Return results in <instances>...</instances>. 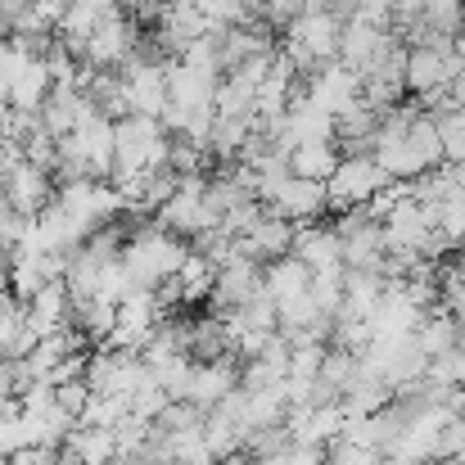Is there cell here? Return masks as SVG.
I'll return each mask as SVG.
<instances>
[{
	"instance_id": "484cf974",
	"label": "cell",
	"mask_w": 465,
	"mask_h": 465,
	"mask_svg": "<svg viewBox=\"0 0 465 465\" xmlns=\"http://www.w3.org/2000/svg\"><path fill=\"white\" fill-rule=\"evenodd\" d=\"M434 123H439V136H443V163H452V167H465V109H443V114H434Z\"/></svg>"
},
{
	"instance_id": "2e32d148",
	"label": "cell",
	"mask_w": 465,
	"mask_h": 465,
	"mask_svg": "<svg viewBox=\"0 0 465 465\" xmlns=\"http://www.w3.org/2000/svg\"><path fill=\"white\" fill-rule=\"evenodd\" d=\"M290 258H299L312 276H321V272H343V240H339L334 226H312L308 222V226H299Z\"/></svg>"
},
{
	"instance_id": "836d02e7",
	"label": "cell",
	"mask_w": 465,
	"mask_h": 465,
	"mask_svg": "<svg viewBox=\"0 0 465 465\" xmlns=\"http://www.w3.org/2000/svg\"><path fill=\"white\" fill-rule=\"evenodd\" d=\"M5 294H14V290H9V262H0V299H5Z\"/></svg>"
},
{
	"instance_id": "9a60e30c",
	"label": "cell",
	"mask_w": 465,
	"mask_h": 465,
	"mask_svg": "<svg viewBox=\"0 0 465 465\" xmlns=\"http://www.w3.org/2000/svg\"><path fill=\"white\" fill-rule=\"evenodd\" d=\"M240 389V357H217V361H194V380H190V398L199 411L222 407L231 393Z\"/></svg>"
},
{
	"instance_id": "4fadbf2b",
	"label": "cell",
	"mask_w": 465,
	"mask_h": 465,
	"mask_svg": "<svg viewBox=\"0 0 465 465\" xmlns=\"http://www.w3.org/2000/svg\"><path fill=\"white\" fill-rule=\"evenodd\" d=\"M321 141H334V118L321 114L308 95L299 91V100L290 104V114H285V123H281V132H276V150H281V154H294V150L321 145Z\"/></svg>"
},
{
	"instance_id": "4316f807",
	"label": "cell",
	"mask_w": 465,
	"mask_h": 465,
	"mask_svg": "<svg viewBox=\"0 0 465 465\" xmlns=\"http://www.w3.org/2000/svg\"><path fill=\"white\" fill-rule=\"evenodd\" d=\"M127 416H132V402H127V398L95 393V398H91V407H86V416H82L77 425H91V430H118Z\"/></svg>"
},
{
	"instance_id": "e0dca14e",
	"label": "cell",
	"mask_w": 465,
	"mask_h": 465,
	"mask_svg": "<svg viewBox=\"0 0 465 465\" xmlns=\"http://www.w3.org/2000/svg\"><path fill=\"white\" fill-rule=\"evenodd\" d=\"M384 290H389L384 272H348L343 276V312H339L334 325H371Z\"/></svg>"
},
{
	"instance_id": "6da1fadb",
	"label": "cell",
	"mask_w": 465,
	"mask_h": 465,
	"mask_svg": "<svg viewBox=\"0 0 465 465\" xmlns=\"http://www.w3.org/2000/svg\"><path fill=\"white\" fill-rule=\"evenodd\" d=\"M190 253H194V249H185L181 235L163 231L154 222V226H141V231L127 235V244H123V267H127V276H132V290H158L163 281H172V276L185 267Z\"/></svg>"
},
{
	"instance_id": "44dd1931",
	"label": "cell",
	"mask_w": 465,
	"mask_h": 465,
	"mask_svg": "<svg viewBox=\"0 0 465 465\" xmlns=\"http://www.w3.org/2000/svg\"><path fill=\"white\" fill-rule=\"evenodd\" d=\"M461 325L448 316L443 308H434L425 321H420V330H416V343H420V352L434 361V357H448V352H457L461 348Z\"/></svg>"
},
{
	"instance_id": "74e56055",
	"label": "cell",
	"mask_w": 465,
	"mask_h": 465,
	"mask_svg": "<svg viewBox=\"0 0 465 465\" xmlns=\"http://www.w3.org/2000/svg\"><path fill=\"white\" fill-rule=\"evenodd\" d=\"M5 213H14V208H9V199H5V190H0V217H5Z\"/></svg>"
},
{
	"instance_id": "d590c367",
	"label": "cell",
	"mask_w": 465,
	"mask_h": 465,
	"mask_svg": "<svg viewBox=\"0 0 465 465\" xmlns=\"http://www.w3.org/2000/svg\"><path fill=\"white\" fill-rule=\"evenodd\" d=\"M118 465H167V461H158V457H132V461H118Z\"/></svg>"
},
{
	"instance_id": "4dcf8cb0",
	"label": "cell",
	"mask_w": 465,
	"mask_h": 465,
	"mask_svg": "<svg viewBox=\"0 0 465 465\" xmlns=\"http://www.w3.org/2000/svg\"><path fill=\"white\" fill-rule=\"evenodd\" d=\"M308 5L303 0H258V14H262V27L272 23V27H285L290 32V23L303 14Z\"/></svg>"
},
{
	"instance_id": "7a4b0ae2",
	"label": "cell",
	"mask_w": 465,
	"mask_h": 465,
	"mask_svg": "<svg viewBox=\"0 0 465 465\" xmlns=\"http://www.w3.org/2000/svg\"><path fill=\"white\" fill-rule=\"evenodd\" d=\"M114 145H118V167L114 181L145 176L172 163V132L158 118H118L114 123Z\"/></svg>"
},
{
	"instance_id": "d6986e66",
	"label": "cell",
	"mask_w": 465,
	"mask_h": 465,
	"mask_svg": "<svg viewBox=\"0 0 465 465\" xmlns=\"http://www.w3.org/2000/svg\"><path fill=\"white\" fill-rule=\"evenodd\" d=\"M64 452L82 465H118V439L114 430H91V425H77L68 439H64Z\"/></svg>"
},
{
	"instance_id": "f546056e",
	"label": "cell",
	"mask_w": 465,
	"mask_h": 465,
	"mask_svg": "<svg viewBox=\"0 0 465 465\" xmlns=\"http://www.w3.org/2000/svg\"><path fill=\"white\" fill-rule=\"evenodd\" d=\"M253 465H325V448H303V443H290L272 457H258Z\"/></svg>"
},
{
	"instance_id": "ab89813d",
	"label": "cell",
	"mask_w": 465,
	"mask_h": 465,
	"mask_svg": "<svg viewBox=\"0 0 465 465\" xmlns=\"http://www.w3.org/2000/svg\"><path fill=\"white\" fill-rule=\"evenodd\" d=\"M430 465H448V461H430Z\"/></svg>"
},
{
	"instance_id": "ba28073f",
	"label": "cell",
	"mask_w": 465,
	"mask_h": 465,
	"mask_svg": "<svg viewBox=\"0 0 465 465\" xmlns=\"http://www.w3.org/2000/svg\"><path fill=\"white\" fill-rule=\"evenodd\" d=\"M303 95H308L321 114L343 118L352 104H361V77H357L348 64H339V59H334V64H321V68L312 73L308 86H303Z\"/></svg>"
},
{
	"instance_id": "8992f818",
	"label": "cell",
	"mask_w": 465,
	"mask_h": 465,
	"mask_svg": "<svg viewBox=\"0 0 465 465\" xmlns=\"http://www.w3.org/2000/svg\"><path fill=\"white\" fill-rule=\"evenodd\" d=\"M393 45H402V41L393 36V27H380V23H371V18L348 14V23H343V45H339V64H348L357 77H371Z\"/></svg>"
},
{
	"instance_id": "5b68a950",
	"label": "cell",
	"mask_w": 465,
	"mask_h": 465,
	"mask_svg": "<svg viewBox=\"0 0 465 465\" xmlns=\"http://www.w3.org/2000/svg\"><path fill=\"white\" fill-rule=\"evenodd\" d=\"M132 59H136V27H132V18L123 9H114L91 32V41L82 45V64L95 68V73H123Z\"/></svg>"
},
{
	"instance_id": "30bf717a",
	"label": "cell",
	"mask_w": 465,
	"mask_h": 465,
	"mask_svg": "<svg viewBox=\"0 0 465 465\" xmlns=\"http://www.w3.org/2000/svg\"><path fill=\"white\" fill-rule=\"evenodd\" d=\"M0 190H5V199H9V208H14L18 217H41V213L54 203V194H59L54 176H50L45 167L27 163V158L0 181Z\"/></svg>"
},
{
	"instance_id": "1f68e13d",
	"label": "cell",
	"mask_w": 465,
	"mask_h": 465,
	"mask_svg": "<svg viewBox=\"0 0 465 465\" xmlns=\"http://www.w3.org/2000/svg\"><path fill=\"white\" fill-rule=\"evenodd\" d=\"M384 461V452H371V448H357V443H334L330 452H325V465H380Z\"/></svg>"
},
{
	"instance_id": "e575fe53",
	"label": "cell",
	"mask_w": 465,
	"mask_h": 465,
	"mask_svg": "<svg viewBox=\"0 0 465 465\" xmlns=\"http://www.w3.org/2000/svg\"><path fill=\"white\" fill-rule=\"evenodd\" d=\"M303 5H308V9H339V0H303ZM339 14H343V9H339Z\"/></svg>"
},
{
	"instance_id": "d6a6232c",
	"label": "cell",
	"mask_w": 465,
	"mask_h": 465,
	"mask_svg": "<svg viewBox=\"0 0 465 465\" xmlns=\"http://www.w3.org/2000/svg\"><path fill=\"white\" fill-rule=\"evenodd\" d=\"M9 123H14V109L0 104V145H9Z\"/></svg>"
},
{
	"instance_id": "cb8c5ba5",
	"label": "cell",
	"mask_w": 465,
	"mask_h": 465,
	"mask_svg": "<svg viewBox=\"0 0 465 465\" xmlns=\"http://www.w3.org/2000/svg\"><path fill=\"white\" fill-rule=\"evenodd\" d=\"M158 380V389L172 398V402H185L190 398V380H194V357L190 352H181V357H167V361H158L150 366Z\"/></svg>"
},
{
	"instance_id": "8fae6325",
	"label": "cell",
	"mask_w": 465,
	"mask_h": 465,
	"mask_svg": "<svg viewBox=\"0 0 465 465\" xmlns=\"http://www.w3.org/2000/svg\"><path fill=\"white\" fill-rule=\"evenodd\" d=\"M262 294V262H249L240 253H231L222 267H217V290H213V316H226V312L244 308L249 299Z\"/></svg>"
},
{
	"instance_id": "3957f363",
	"label": "cell",
	"mask_w": 465,
	"mask_h": 465,
	"mask_svg": "<svg viewBox=\"0 0 465 465\" xmlns=\"http://www.w3.org/2000/svg\"><path fill=\"white\" fill-rule=\"evenodd\" d=\"M389 185H393V181L384 176V167H380L371 154H343L339 172H334V181L325 185V194H330V208L343 217V213L371 208V199L384 194Z\"/></svg>"
},
{
	"instance_id": "83f0119b",
	"label": "cell",
	"mask_w": 465,
	"mask_h": 465,
	"mask_svg": "<svg viewBox=\"0 0 465 465\" xmlns=\"http://www.w3.org/2000/svg\"><path fill=\"white\" fill-rule=\"evenodd\" d=\"M343 276L348 272H321V276H312V299H316V312L334 325L339 321V312H343Z\"/></svg>"
},
{
	"instance_id": "9c48e42d",
	"label": "cell",
	"mask_w": 465,
	"mask_h": 465,
	"mask_svg": "<svg viewBox=\"0 0 465 465\" xmlns=\"http://www.w3.org/2000/svg\"><path fill=\"white\" fill-rule=\"evenodd\" d=\"M343 14L339 9H303L294 23H290V41H299L316 64H334L339 59V45H343Z\"/></svg>"
},
{
	"instance_id": "ac0fdd59",
	"label": "cell",
	"mask_w": 465,
	"mask_h": 465,
	"mask_svg": "<svg viewBox=\"0 0 465 465\" xmlns=\"http://www.w3.org/2000/svg\"><path fill=\"white\" fill-rule=\"evenodd\" d=\"M217 27L190 5V0H181V5H163V14H158V36H163V45L167 50H190L194 41H203V36H213Z\"/></svg>"
},
{
	"instance_id": "f35d334b",
	"label": "cell",
	"mask_w": 465,
	"mask_h": 465,
	"mask_svg": "<svg viewBox=\"0 0 465 465\" xmlns=\"http://www.w3.org/2000/svg\"><path fill=\"white\" fill-rule=\"evenodd\" d=\"M380 465H411V461H402V457H384Z\"/></svg>"
},
{
	"instance_id": "52a82bcc",
	"label": "cell",
	"mask_w": 465,
	"mask_h": 465,
	"mask_svg": "<svg viewBox=\"0 0 465 465\" xmlns=\"http://www.w3.org/2000/svg\"><path fill=\"white\" fill-rule=\"evenodd\" d=\"M123 100H127V118H158L167 114V64L154 59H132L123 73Z\"/></svg>"
},
{
	"instance_id": "7c38bea8",
	"label": "cell",
	"mask_w": 465,
	"mask_h": 465,
	"mask_svg": "<svg viewBox=\"0 0 465 465\" xmlns=\"http://www.w3.org/2000/svg\"><path fill=\"white\" fill-rule=\"evenodd\" d=\"M294 235H299V226L285 222V217H276V213L267 208L262 222H258L249 235L235 240V253L249 258V262H262V267H267V262H281V258L294 253Z\"/></svg>"
},
{
	"instance_id": "277c9868",
	"label": "cell",
	"mask_w": 465,
	"mask_h": 465,
	"mask_svg": "<svg viewBox=\"0 0 465 465\" xmlns=\"http://www.w3.org/2000/svg\"><path fill=\"white\" fill-rule=\"evenodd\" d=\"M334 231H339V240H343V272H384V262H389L384 226L371 222L366 208L343 213Z\"/></svg>"
},
{
	"instance_id": "5bb4252c",
	"label": "cell",
	"mask_w": 465,
	"mask_h": 465,
	"mask_svg": "<svg viewBox=\"0 0 465 465\" xmlns=\"http://www.w3.org/2000/svg\"><path fill=\"white\" fill-rule=\"evenodd\" d=\"M267 208H272L276 217L294 222V226H308V222H316V217L330 208V194H325V185L303 181V176H294V172H290V176H285V181L272 190Z\"/></svg>"
},
{
	"instance_id": "8d00e7d4",
	"label": "cell",
	"mask_w": 465,
	"mask_h": 465,
	"mask_svg": "<svg viewBox=\"0 0 465 465\" xmlns=\"http://www.w3.org/2000/svg\"><path fill=\"white\" fill-rule=\"evenodd\" d=\"M0 104H9V82H5V73H0Z\"/></svg>"
},
{
	"instance_id": "d4e9b609",
	"label": "cell",
	"mask_w": 465,
	"mask_h": 465,
	"mask_svg": "<svg viewBox=\"0 0 465 465\" xmlns=\"http://www.w3.org/2000/svg\"><path fill=\"white\" fill-rule=\"evenodd\" d=\"M420 14H425V32H439V36L465 32V0H420Z\"/></svg>"
},
{
	"instance_id": "7402d4cb",
	"label": "cell",
	"mask_w": 465,
	"mask_h": 465,
	"mask_svg": "<svg viewBox=\"0 0 465 465\" xmlns=\"http://www.w3.org/2000/svg\"><path fill=\"white\" fill-rule=\"evenodd\" d=\"M172 281H176L181 303H203V299H213V290H217V262H208L203 253H190L185 267H181Z\"/></svg>"
},
{
	"instance_id": "603a6c76",
	"label": "cell",
	"mask_w": 465,
	"mask_h": 465,
	"mask_svg": "<svg viewBox=\"0 0 465 465\" xmlns=\"http://www.w3.org/2000/svg\"><path fill=\"white\" fill-rule=\"evenodd\" d=\"M262 290L281 303V299H294V294H303L312 290V272L299 262V258H281V262H267L262 267Z\"/></svg>"
},
{
	"instance_id": "ffe728a7",
	"label": "cell",
	"mask_w": 465,
	"mask_h": 465,
	"mask_svg": "<svg viewBox=\"0 0 465 465\" xmlns=\"http://www.w3.org/2000/svg\"><path fill=\"white\" fill-rule=\"evenodd\" d=\"M339 163H343L339 141H321V145H303V150H294V154H290V172H294V176H303V181H316V185H330V181H334V172H339Z\"/></svg>"
},
{
	"instance_id": "f1b7e54d",
	"label": "cell",
	"mask_w": 465,
	"mask_h": 465,
	"mask_svg": "<svg viewBox=\"0 0 465 465\" xmlns=\"http://www.w3.org/2000/svg\"><path fill=\"white\" fill-rule=\"evenodd\" d=\"M91 398H95V389H91L86 380H68V384H54V402H59V411H64V416H73V420H82V416H86Z\"/></svg>"
}]
</instances>
